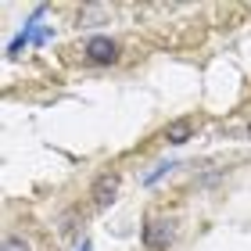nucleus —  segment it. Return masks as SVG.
Listing matches in <instances>:
<instances>
[{
  "mask_svg": "<svg viewBox=\"0 0 251 251\" xmlns=\"http://www.w3.org/2000/svg\"><path fill=\"white\" fill-rule=\"evenodd\" d=\"M115 194H119V176H115V173H104V176H97V183H94V190H90V198H94L97 208H108V204L115 201Z\"/></svg>",
  "mask_w": 251,
  "mask_h": 251,
  "instance_id": "obj_3",
  "label": "nucleus"
},
{
  "mask_svg": "<svg viewBox=\"0 0 251 251\" xmlns=\"http://www.w3.org/2000/svg\"><path fill=\"white\" fill-rule=\"evenodd\" d=\"M169 244H173V223L151 219V223L144 226V248L147 251H165Z\"/></svg>",
  "mask_w": 251,
  "mask_h": 251,
  "instance_id": "obj_1",
  "label": "nucleus"
},
{
  "mask_svg": "<svg viewBox=\"0 0 251 251\" xmlns=\"http://www.w3.org/2000/svg\"><path fill=\"white\" fill-rule=\"evenodd\" d=\"M83 251H90V244H83Z\"/></svg>",
  "mask_w": 251,
  "mask_h": 251,
  "instance_id": "obj_6",
  "label": "nucleus"
},
{
  "mask_svg": "<svg viewBox=\"0 0 251 251\" xmlns=\"http://www.w3.org/2000/svg\"><path fill=\"white\" fill-rule=\"evenodd\" d=\"M165 136H169V144H187V140H190V122H187V119L173 122V126L165 129Z\"/></svg>",
  "mask_w": 251,
  "mask_h": 251,
  "instance_id": "obj_4",
  "label": "nucleus"
},
{
  "mask_svg": "<svg viewBox=\"0 0 251 251\" xmlns=\"http://www.w3.org/2000/svg\"><path fill=\"white\" fill-rule=\"evenodd\" d=\"M4 251H29V244L22 237H4Z\"/></svg>",
  "mask_w": 251,
  "mask_h": 251,
  "instance_id": "obj_5",
  "label": "nucleus"
},
{
  "mask_svg": "<svg viewBox=\"0 0 251 251\" xmlns=\"http://www.w3.org/2000/svg\"><path fill=\"white\" fill-rule=\"evenodd\" d=\"M86 58L94 65H111L119 58V43L108 40V36H90L86 40Z\"/></svg>",
  "mask_w": 251,
  "mask_h": 251,
  "instance_id": "obj_2",
  "label": "nucleus"
}]
</instances>
